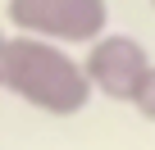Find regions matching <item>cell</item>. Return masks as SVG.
<instances>
[{"mask_svg":"<svg viewBox=\"0 0 155 150\" xmlns=\"http://www.w3.org/2000/svg\"><path fill=\"white\" fill-rule=\"evenodd\" d=\"M0 59H5V41H0Z\"/></svg>","mask_w":155,"mask_h":150,"instance_id":"obj_1","label":"cell"}]
</instances>
